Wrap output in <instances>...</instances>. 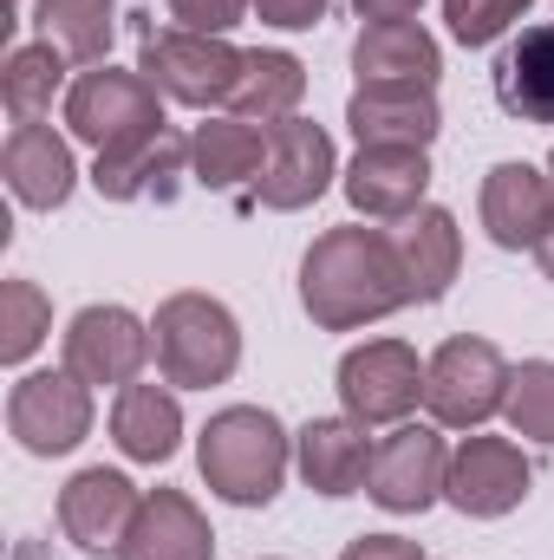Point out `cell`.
<instances>
[{
    "label": "cell",
    "mask_w": 554,
    "mask_h": 560,
    "mask_svg": "<svg viewBox=\"0 0 554 560\" xmlns=\"http://www.w3.org/2000/svg\"><path fill=\"white\" fill-rule=\"evenodd\" d=\"M300 306L326 332L372 326L412 306V280L385 229H326L300 261Z\"/></svg>",
    "instance_id": "1"
},
{
    "label": "cell",
    "mask_w": 554,
    "mask_h": 560,
    "mask_svg": "<svg viewBox=\"0 0 554 560\" xmlns=\"http://www.w3.org/2000/svg\"><path fill=\"white\" fill-rule=\"evenodd\" d=\"M196 463H203V482L235 502V509H268L287 482V463H293V436L280 430L275 411L262 405H229L203 423L196 436Z\"/></svg>",
    "instance_id": "2"
},
{
    "label": "cell",
    "mask_w": 554,
    "mask_h": 560,
    "mask_svg": "<svg viewBox=\"0 0 554 560\" xmlns=\"http://www.w3.org/2000/svg\"><path fill=\"white\" fill-rule=\"evenodd\" d=\"M150 339H157L163 385H183V392H209V385L235 378V365H242V326L209 293H170L150 319Z\"/></svg>",
    "instance_id": "3"
},
{
    "label": "cell",
    "mask_w": 554,
    "mask_h": 560,
    "mask_svg": "<svg viewBox=\"0 0 554 560\" xmlns=\"http://www.w3.org/2000/svg\"><path fill=\"white\" fill-rule=\"evenodd\" d=\"M138 33V72L170 98V105H229L235 79H242V52L216 33H183V26H157L150 13H131Z\"/></svg>",
    "instance_id": "4"
},
{
    "label": "cell",
    "mask_w": 554,
    "mask_h": 560,
    "mask_svg": "<svg viewBox=\"0 0 554 560\" xmlns=\"http://www.w3.org/2000/svg\"><path fill=\"white\" fill-rule=\"evenodd\" d=\"M66 131L79 143L105 150H131V143L170 131L163 125V92L143 72H118V66H85L66 85Z\"/></svg>",
    "instance_id": "5"
},
{
    "label": "cell",
    "mask_w": 554,
    "mask_h": 560,
    "mask_svg": "<svg viewBox=\"0 0 554 560\" xmlns=\"http://www.w3.org/2000/svg\"><path fill=\"white\" fill-rule=\"evenodd\" d=\"M509 405V359L489 339H443L424 365V411L437 430H483Z\"/></svg>",
    "instance_id": "6"
},
{
    "label": "cell",
    "mask_w": 554,
    "mask_h": 560,
    "mask_svg": "<svg viewBox=\"0 0 554 560\" xmlns=\"http://www.w3.org/2000/svg\"><path fill=\"white\" fill-rule=\"evenodd\" d=\"M339 405L353 423H405L424 405V365L405 339H366L339 359Z\"/></svg>",
    "instance_id": "7"
},
{
    "label": "cell",
    "mask_w": 554,
    "mask_h": 560,
    "mask_svg": "<svg viewBox=\"0 0 554 560\" xmlns=\"http://www.w3.org/2000/svg\"><path fill=\"white\" fill-rule=\"evenodd\" d=\"M7 430L26 456H66L92 430V385L79 372H26L7 392Z\"/></svg>",
    "instance_id": "8"
},
{
    "label": "cell",
    "mask_w": 554,
    "mask_h": 560,
    "mask_svg": "<svg viewBox=\"0 0 554 560\" xmlns=\"http://www.w3.org/2000/svg\"><path fill=\"white\" fill-rule=\"evenodd\" d=\"M443 476H450V450H443L437 423H399L392 436L372 443L366 495L392 515H424L430 502H443Z\"/></svg>",
    "instance_id": "9"
},
{
    "label": "cell",
    "mask_w": 554,
    "mask_h": 560,
    "mask_svg": "<svg viewBox=\"0 0 554 560\" xmlns=\"http://www.w3.org/2000/svg\"><path fill=\"white\" fill-rule=\"evenodd\" d=\"M339 176V156H333V138L313 125V118H287V125H268V163L249 189V202L275 209V215H293L307 202H320Z\"/></svg>",
    "instance_id": "10"
},
{
    "label": "cell",
    "mask_w": 554,
    "mask_h": 560,
    "mask_svg": "<svg viewBox=\"0 0 554 560\" xmlns=\"http://www.w3.org/2000/svg\"><path fill=\"white\" fill-rule=\"evenodd\" d=\"M535 469L509 436H463L450 450V476H443V502L470 522H496L509 509H522Z\"/></svg>",
    "instance_id": "11"
},
{
    "label": "cell",
    "mask_w": 554,
    "mask_h": 560,
    "mask_svg": "<svg viewBox=\"0 0 554 560\" xmlns=\"http://www.w3.org/2000/svg\"><path fill=\"white\" fill-rule=\"evenodd\" d=\"M150 352L157 339L131 306H79L66 326V372H79L85 385H138Z\"/></svg>",
    "instance_id": "12"
},
{
    "label": "cell",
    "mask_w": 554,
    "mask_h": 560,
    "mask_svg": "<svg viewBox=\"0 0 554 560\" xmlns=\"http://www.w3.org/2000/svg\"><path fill=\"white\" fill-rule=\"evenodd\" d=\"M143 495L131 476H118V469H79L66 489H59V528H66V541L79 548V555H118L125 548V535H131V522H138Z\"/></svg>",
    "instance_id": "13"
},
{
    "label": "cell",
    "mask_w": 554,
    "mask_h": 560,
    "mask_svg": "<svg viewBox=\"0 0 554 560\" xmlns=\"http://www.w3.org/2000/svg\"><path fill=\"white\" fill-rule=\"evenodd\" d=\"M483 229L496 248H542L554 229V183L535 163H496L483 176Z\"/></svg>",
    "instance_id": "14"
},
{
    "label": "cell",
    "mask_w": 554,
    "mask_h": 560,
    "mask_svg": "<svg viewBox=\"0 0 554 560\" xmlns=\"http://www.w3.org/2000/svg\"><path fill=\"white\" fill-rule=\"evenodd\" d=\"M346 125L359 150H430L443 112L437 92H412V85H359L346 98Z\"/></svg>",
    "instance_id": "15"
},
{
    "label": "cell",
    "mask_w": 554,
    "mask_h": 560,
    "mask_svg": "<svg viewBox=\"0 0 554 560\" xmlns=\"http://www.w3.org/2000/svg\"><path fill=\"white\" fill-rule=\"evenodd\" d=\"M353 72L359 85H412V92H437L443 52L417 20H366V33L353 39Z\"/></svg>",
    "instance_id": "16"
},
{
    "label": "cell",
    "mask_w": 554,
    "mask_h": 560,
    "mask_svg": "<svg viewBox=\"0 0 554 560\" xmlns=\"http://www.w3.org/2000/svg\"><path fill=\"white\" fill-rule=\"evenodd\" d=\"M183 176H189V138H176V131H157V138L131 143V150H105L92 163V189L105 202H138V196L176 202Z\"/></svg>",
    "instance_id": "17"
},
{
    "label": "cell",
    "mask_w": 554,
    "mask_h": 560,
    "mask_svg": "<svg viewBox=\"0 0 554 560\" xmlns=\"http://www.w3.org/2000/svg\"><path fill=\"white\" fill-rule=\"evenodd\" d=\"M430 156L424 150H359L346 163V202L372 222H405L424 209Z\"/></svg>",
    "instance_id": "18"
},
{
    "label": "cell",
    "mask_w": 554,
    "mask_h": 560,
    "mask_svg": "<svg viewBox=\"0 0 554 560\" xmlns=\"http://www.w3.org/2000/svg\"><path fill=\"white\" fill-rule=\"evenodd\" d=\"M0 170H7V189L13 202L26 209H59L79 183V163H72V143L59 138L53 125H13L7 131V150H0Z\"/></svg>",
    "instance_id": "19"
},
{
    "label": "cell",
    "mask_w": 554,
    "mask_h": 560,
    "mask_svg": "<svg viewBox=\"0 0 554 560\" xmlns=\"http://www.w3.org/2000/svg\"><path fill=\"white\" fill-rule=\"evenodd\" d=\"M293 463L307 476L313 495H359L372 476V443L366 423L353 418H313L307 430H293Z\"/></svg>",
    "instance_id": "20"
},
{
    "label": "cell",
    "mask_w": 554,
    "mask_h": 560,
    "mask_svg": "<svg viewBox=\"0 0 554 560\" xmlns=\"http://www.w3.org/2000/svg\"><path fill=\"white\" fill-rule=\"evenodd\" d=\"M209 555H216L209 515L183 489H150L125 548H118V560H209Z\"/></svg>",
    "instance_id": "21"
},
{
    "label": "cell",
    "mask_w": 554,
    "mask_h": 560,
    "mask_svg": "<svg viewBox=\"0 0 554 560\" xmlns=\"http://www.w3.org/2000/svg\"><path fill=\"white\" fill-rule=\"evenodd\" d=\"M496 105L522 125H554V20L522 26L496 59Z\"/></svg>",
    "instance_id": "22"
},
{
    "label": "cell",
    "mask_w": 554,
    "mask_h": 560,
    "mask_svg": "<svg viewBox=\"0 0 554 560\" xmlns=\"http://www.w3.org/2000/svg\"><path fill=\"white\" fill-rule=\"evenodd\" d=\"M392 248H399V261H405V280H412V300H443L450 293V280L463 268V235H457V215L450 209H437V202H424L417 215H405L399 229H392Z\"/></svg>",
    "instance_id": "23"
},
{
    "label": "cell",
    "mask_w": 554,
    "mask_h": 560,
    "mask_svg": "<svg viewBox=\"0 0 554 560\" xmlns=\"http://www.w3.org/2000/svg\"><path fill=\"white\" fill-rule=\"evenodd\" d=\"M268 163V131L262 125H242V118H209L189 131V176L209 189V196H229V189H255Z\"/></svg>",
    "instance_id": "24"
},
{
    "label": "cell",
    "mask_w": 554,
    "mask_h": 560,
    "mask_svg": "<svg viewBox=\"0 0 554 560\" xmlns=\"http://www.w3.org/2000/svg\"><path fill=\"white\" fill-rule=\"evenodd\" d=\"M300 98H307V66L293 52H275V46L242 52V79L229 92V112L242 125H262V131L268 125H287L300 112Z\"/></svg>",
    "instance_id": "25"
},
{
    "label": "cell",
    "mask_w": 554,
    "mask_h": 560,
    "mask_svg": "<svg viewBox=\"0 0 554 560\" xmlns=\"http://www.w3.org/2000/svg\"><path fill=\"white\" fill-rule=\"evenodd\" d=\"M112 443L131 456V463H170L176 443H183V405L170 385H125L118 405H112Z\"/></svg>",
    "instance_id": "26"
},
{
    "label": "cell",
    "mask_w": 554,
    "mask_h": 560,
    "mask_svg": "<svg viewBox=\"0 0 554 560\" xmlns=\"http://www.w3.org/2000/svg\"><path fill=\"white\" fill-rule=\"evenodd\" d=\"M33 20L66 59L105 66L112 33H118V0H33Z\"/></svg>",
    "instance_id": "27"
},
{
    "label": "cell",
    "mask_w": 554,
    "mask_h": 560,
    "mask_svg": "<svg viewBox=\"0 0 554 560\" xmlns=\"http://www.w3.org/2000/svg\"><path fill=\"white\" fill-rule=\"evenodd\" d=\"M59 85H66V52H59L53 39L13 46V52H7V66H0V98H7L13 125H33L39 112H53Z\"/></svg>",
    "instance_id": "28"
},
{
    "label": "cell",
    "mask_w": 554,
    "mask_h": 560,
    "mask_svg": "<svg viewBox=\"0 0 554 560\" xmlns=\"http://www.w3.org/2000/svg\"><path fill=\"white\" fill-rule=\"evenodd\" d=\"M53 332V306H46V293L33 287V280H7L0 287V359L7 365H26L33 352H39V339Z\"/></svg>",
    "instance_id": "29"
},
{
    "label": "cell",
    "mask_w": 554,
    "mask_h": 560,
    "mask_svg": "<svg viewBox=\"0 0 554 560\" xmlns=\"http://www.w3.org/2000/svg\"><path fill=\"white\" fill-rule=\"evenodd\" d=\"M503 418L516 436H535V443H554V359H522L509 372V405Z\"/></svg>",
    "instance_id": "30"
},
{
    "label": "cell",
    "mask_w": 554,
    "mask_h": 560,
    "mask_svg": "<svg viewBox=\"0 0 554 560\" xmlns=\"http://www.w3.org/2000/svg\"><path fill=\"white\" fill-rule=\"evenodd\" d=\"M522 7L529 0H443V20H450L457 46H489L522 20Z\"/></svg>",
    "instance_id": "31"
},
{
    "label": "cell",
    "mask_w": 554,
    "mask_h": 560,
    "mask_svg": "<svg viewBox=\"0 0 554 560\" xmlns=\"http://www.w3.org/2000/svg\"><path fill=\"white\" fill-rule=\"evenodd\" d=\"M163 7H170V20H176L183 33H216V39H222L229 26L249 20L255 0H163Z\"/></svg>",
    "instance_id": "32"
},
{
    "label": "cell",
    "mask_w": 554,
    "mask_h": 560,
    "mask_svg": "<svg viewBox=\"0 0 554 560\" xmlns=\"http://www.w3.org/2000/svg\"><path fill=\"white\" fill-rule=\"evenodd\" d=\"M255 13H262L268 26L300 33V26H320V20H326V0H255Z\"/></svg>",
    "instance_id": "33"
},
{
    "label": "cell",
    "mask_w": 554,
    "mask_h": 560,
    "mask_svg": "<svg viewBox=\"0 0 554 560\" xmlns=\"http://www.w3.org/2000/svg\"><path fill=\"white\" fill-rule=\"evenodd\" d=\"M339 560H424V555H417V541H405V535H359Z\"/></svg>",
    "instance_id": "34"
},
{
    "label": "cell",
    "mask_w": 554,
    "mask_h": 560,
    "mask_svg": "<svg viewBox=\"0 0 554 560\" xmlns=\"http://www.w3.org/2000/svg\"><path fill=\"white\" fill-rule=\"evenodd\" d=\"M353 7H359L366 20H412L424 0H353Z\"/></svg>",
    "instance_id": "35"
},
{
    "label": "cell",
    "mask_w": 554,
    "mask_h": 560,
    "mask_svg": "<svg viewBox=\"0 0 554 560\" xmlns=\"http://www.w3.org/2000/svg\"><path fill=\"white\" fill-rule=\"evenodd\" d=\"M535 261H542V275L554 280V229H549V235H542V248H535Z\"/></svg>",
    "instance_id": "36"
},
{
    "label": "cell",
    "mask_w": 554,
    "mask_h": 560,
    "mask_svg": "<svg viewBox=\"0 0 554 560\" xmlns=\"http://www.w3.org/2000/svg\"><path fill=\"white\" fill-rule=\"evenodd\" d=\"M549 183H554V156H549Z\"/></svg>",
    "instance_id": "37"
},
{
    "label": "cell",
    "mask_w": 554,
    "mask_h": 560,
    "mask_svg": "<svg viewBox=\"0 0 554 560\" xmlns=\"http://www.w3.org/2000/svg\"><path fill=\"white\" fill-rule=\"evenodd\" d=\"M13 7H20V0H13Z\"/></svg>",
    "instance_id": "38"
}]
</instances>
